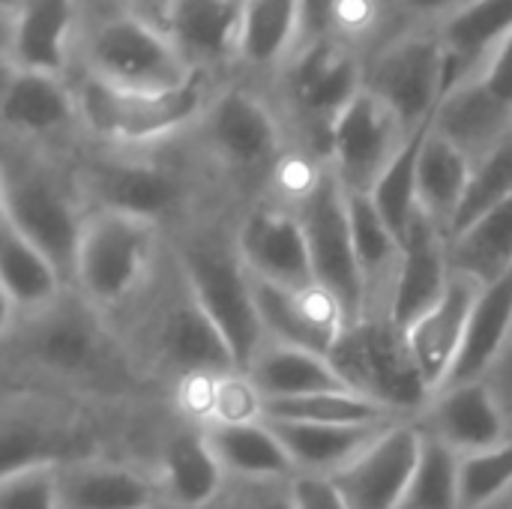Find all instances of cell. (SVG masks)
Listing matches in <instances>:
<instances>
[{
    "mask_svg": "<svg viewBox=\"0 0 512 509\" xmlns=\"http://www.w3.org/2000/svg\"><path fill=\"white\" fill-rule=\"evenodd\" d=\"M6 378L72 399H129L147 381L108 318L69 288L54 306L0 321Z\"/></svg>",
    "mask_w": 512,
    "mask_h": 509,
    "instance_id": "obj_1",
    "label": "cell"
},
{
    "mask_svg": "<svg viewBox=\"0 0 512 509\" xmlns=\"http://www.w3.org/2000/svg\"><path fill=\"white\" fill-rule=\"evenodd\" d=\"M105 318L147 384L174 393L192 378L240 372L228 342L192 294L171 246L150 282Z\"/></svg>",
    "mask_w": 512,
    "mask_h": 509,
    "instance_id": "obj_2",
    "label": "cell"
},
{
    "mask_svg": "<svg viewBox=\"0 0 512 509\" xmlns=\"http://www.w3.org/2000/svg\"><path fill=\"white\" fill-rule=\"evenodd\" d=\"M75 174L90 210L135 216L165 231H174L210 204H228L186 138L150 150L81 144Z\"/></svg>",
    "mask_w": 512,
    "mask_h": 509,
    "instance_id": "obj_3",
    "label": "cell"
},
{
    "mask_svg": "<svg viewBox=\"0 0 512 509\" xmlns=\"http://www.w3.org/2000/svg\"><path fill=\"white\" fill-rule=\"evenodd\" d=\"M186 144L219 195L237 210L267 198L282 165L297 150L270 96L240 78L216 87Z\"/></svg>",
    "mask_w": 512,
    "mask_h": 509,
    "instance_id": "obj_4",
    "label": "cell"
},
{
    "mask_svg": "<svg viewBox=\"0 0 512 509\" xmlns=\"http://www.w3.org/2000/svg\"><path fill=\"white\" fill-rule=\"evenodd\" d=\"M237 213L231 204H210L168 231V246L243 372L267 336L255 309L252 276L237 246Z\"/></svg>",
    "mask_w": 512,
    "mask_h": 509,
    "instance_id": "obj_5",
    "label": "cell"
},
{
    "mask_svg": "<svg viewBox=\"0 0 512 509\" xmlns=\"http://www.w3.org/2000/svg\"><path fill=\"white\" fill-rule=\"evenodd\" d=\"M0 216L36 243L72 285L90 204L75 174V156L6 141L0 165Z\"/></svg>",
    "mask_w": 512,
    "mask_h": 509,
    "instance_id": "obj_6",
    "label": "cell"
},
{
    "mask_svg": "<svg viewBox=\"0 0 512 509\" xmlns=\"http://www.w3.org/2000/svg\"><path fill=\"white\" fill-rule=\"evenodd\" d=\"M72 81L84 144L114 150H150L186 138L222 84L207 75H195L177 90L141 93L111 87L84 72H75Z\"/></svg>",
    "mask_w": 512,
    "mask_h": 509,
    "instance_id": "obj_7",
    "label": "cell"
},
{
    "mask_svg": "<svg viewBox=\"0 0 512 509\" xmlns=\"http://www.w3.org/2000/svg\"><path fill=\"white\" fill-rule=\"evenodd\" d=\"M366 90V57L339 42H309L294 51L270 84L294 147L327 165L336 120Z\"/></svg>",
    "mask_w": 512,
    "mask_h": 509,
    "instance_id": "obj_8",
    "label": "cell"
},
{
    "mask_svg": "<svg viewBox=\"0 0 512 509\" xmlns=\"http://www.w3.org/2000/svg\"><path fill=\"white\" fill-rule=\"evenodd\" d=\"M165 249V228L123 213L90 210L72 288L102 315H114L150 282Z\"/></svg>",
    "mask_w": 512,
    "mask_h": 509,
    "instance_id": "obj_9",
    "label": "cell"
},
{
    "mask_svg": "<svg viewBox=\"0 0 512 509\" xmlns=\"http://www.w3.org/2000/svg\"><path fill=\"white\" fill-rule=\"evenodd\" d=\"M78 72L120 90L141 93L177 90L195 78L165 30L114 6L87 21L78 51Z\"/></svg>",
    "mask_w": 512,
    "mask_h": 509,
    "instance_id": "obj_10",
    "label": "cell"
},
{
    "mask_svg": "<svg viewBox=\"0 0 512 509\" xmlns=\"http://www.w3.org/2000/svg\"><path fill=\"white\" fill-rule=\"evenodd\" d=\"M0 441L3 474L33 465H63L99 453L75 399L36 387H6Z\"/></svg>",
    "mask_w": 512,
    "mask_h": 509,
    "instance_id": "obj_11",
    "label": "cell"
},
{
    "mask_svg": "<svg viewBox=\"0 0 512 509\" xmlns=\"http://www.w3.org/2000/svg\"><path fill=\"white\" fill-rule=\"evenodd\" d=\"M330 360L357 393L405 420H414L432 399L402 330L390 318H366L345 330Z\"/></svg>",
    "mask_w": 512,
    "mask_h": 509,
    "instance_id": "obj_12",
    "label": "cell"
},
{
    "mask_svg": "<svg viewBox=\"0 0 512 509\" xmlns=\"http://www.w3.org/2000/svg\"><path fill=\"white\" fill-rule=\"evenodd\" d=\"M366 90L417 132L432 123L447 90V54L435 27L390 36L366 57Z\"/></svg>",
    "mask_w": 512,
    "mask_h": 509,
    "instance_id": "obj_13",
    "label": "cell"
},
{
    "mask_svg": "<svg viewBox=\"0 0 512 509\" xmlns=\"http://www.w3.org/2000/svg\"><path fill=\"white\" fill-rule=\"evenodd\" d=\"M291 207L297 210L306 228L315 282L342 306L348 330L357 327L366 315V294H363V276L354 252L348 192L342 189L336 174L324 165L318 180Z\"/></svg>",
    "mask_w": 512,
    "mask_h": 509,
    "instance_id": "obj_14",
    "label": "cell"
},
{
    "mask_svg": "<svg viewBox=\"0 0 512 509\" xmlns=\"http://www.w3.org/2000/svg\"><path fill=\"white\" fill-rule=\"evenodd\" d=\"M3 141L75 156L84 144L75 81L30 69L3 72Z\"/></svg>",
    "mask_w": 512,
    "mask_h": 509,
    "instance_id": "obj_15",
    "label": "cell"
},
{
    "mask_svg": "<svg viewBox=\"0 0 512 509\" xmlns=\"http://www.w3.org/2000/svg\"><path fill=\"white\" fill-rule=\"evenodd\" d=\"M84 27V0H6L3 63L72 78Z\"/></svg>",
    "mask_w": 512,
    "mask_h": 509,
    "instance_id": "obj_16",
    "label": "cell"
},
{
    "mask_svg": "<svg viewBox=\"0 0 512 509\" xmlns=\"http://www.w3.org/2000/svg\"><path fill=\"white\" fill-rule=\"evenodd\" d=\"M411 135L414 132L393 108H387L375 93L363 90L333 126L327 168L336 174L345 192L369 195L381 174L405 150Z\"/></svg>",
    "mask_w": 512,
    "mask_h": 509,
    "instance_id": "obj_17",
    "label": "cell"
},
{
    "mask_svg": "<svg viewBox=\"0 0 512 509\" xmlns=\"http://www.w3.org/2000/svg\"><path fill=\"white\" fill-rule=\"evenodd\" d=\"M237 246L255 279L303 291L318 285L306 228L297 210L273 195L252 201L237 213Z\"/></svg>",
    "mask_w": 512,
    "mask_h": 509,
    "instance_id": "obj_18",
    "label": "cell"
},
{
    "mask_svg": "<svg viewBox=\"0 0 512 509\" xmlns=\"http://www.w3.org/2000/svg\"><path fill=\"white\" fill-rule=\"evenodd\" d=\"M420 459V426L399 420L360 453L348 468L330 477L333 489L351 509H399Z\"/></svg>",
    "mask_w": 512,
    "mask_h": 509,
    "instance_id": "obj_19",
    "label": "cell"
},
{
    "mask_svg": "<svg viewBox=\"0 0 512 509\" xmlns=\"http://www.w3.org/2000/svg\"><path fill=\"white\" fill-rule=\"evenodd\" d=\"M252 294L267 342L333 357L342 333L348 330V321L342 306L321 285L291 291L252 276Z\"/></svg>",
    "mask_w": 512,
    "mask_h": 509,
    "instance_id": "obj_20",
    "label": "cell"
},
{
    "mask_svg": "<svg viewBox=\"0 0 512 509\" xmlns=\"http://www.w3.org/2000/svg\"><path fill=\"white\" fill-rule=\"evenodd\" d=\"M414 423L459 456H471L512 438V420L489 381L450 384L438 390Z\"/></svg>",
    "mask_w": 512,
    "mask_h": 509,
    "instance_id": "obj_21",
    "label": "cell"
},
{
    "mask_svg": "<svg viewBox=\"0 0 512 509\" xmlns=\"http://www.w3.org/2000/svg\"><path fill=\"white\" fill-rule=\"evenodd\" d=\"M243 0H177L168 39L195 75L213 81L237 78Z\"/></svg>",
    "mask_w": 512,
    "mask_h": 509,
    "instance_id": "obj_22",
    "label": "cell"
},
{
    "mask_svg": "<svg viewBox=\"0 0 512 509\" xmlns=\"http://www.w3.org/2000/svg\"><path fill=\"white\" fill-rule=\"evenodd\" d=\"M480 288H483L480 282L453 270V279H450L444 297L402 333L405 345L423 375V384L429 387L432 396L438 390H444L453 375V366L462 354L468 321H471L474 303L480 297Z\"/></svg>",
    "mask_w": 512,
    "mask_h": 509,
    "instance_id": "obj_23",
    "label": "cell"
},
{
    "mask_svg": "<svg viewBox=\"0 0 512 509\" xmlns=\"http://www.w3.org/2000/svg\"><path fill=\"white\" fill-rule=\"evenodd\" d=\"M153 477L162 501L186 509H210L225 489V468L216 459L204 426L180 417L174 429L159 438Z\"/></svg>",
    "mask_w": 512,
    "mask_h": 509,
    "instance_id": "obj_24",
    "label": "cell"
},
{
    "mask_svg": "<svg viewBox=\"0 0 512 509\" xmlns=\"http://www.w3.org/2000/svg\"><path fill=\"white\" fill-rule=\"evenodd\" d=\"M402 267L390 300V321L396 330H408L423 312H429L453 279L450 237L426 213H414V222L402 240Z\"/></svg>",
    "mask_w": 512,
    "mask_h": 509,
    "instance_id": "obj_25",
    "label": "cell"
},
{
    "mask_svg": "<svg viewBox=\"0 0 512 509\" xmlns=\"http://www.w3.org/2000/svg\"><path fill=\"white\" fill-rule=\"evenodd\" d=\"M60 509H147L162 501L150 468L102 453L57 465Z\"/></svg>",
    "mask_w": 512,
    "mask_h": 509,
    "instance_id": "obj_26",
    "label": "cell"
},
{
    "mask_svg": "<svg viewBox=\"0 0 512 509\" xmlns=\"http://www.w3.org/2000/svg\"><path fill=\"white\" fill-rule=\"evenodd\" d=\"M300 48V0H243L237 78L270 87Z\"/></svg>",
    "mask_w": 512,
    "mask_h": 509,
    "instance_id": "obj_27",
    "label": "cell"
},
{
    "mask_svg": "<svg viewBox=\"0 0 512 509\" xmlns=\"http://www.w3.org/2000/svg\"><path fill=\"white\" fill-rule=\"evenodd\" d=\"M432 129L471 162H480L512 135V108L486 87L480 75H474L444 93Z\"/></svg>",
    "mask_w": 512,
    "mask_h": 509,
    "instance_id": "obj_28",
    "label": "cell"
},
{
    "mask_svg": "<svg viewBox=\"0 0 512 509\" xmlns=\"http://www.w3.org/2000/svg\"><path fill=\"white\" fill-rule=\"evenodd\" d=\"M72 285L57 264L0 216V300L3 318L36 315L54 306ZM0 318V321H3Z\"/></svg>",
    "mask_w": 512,
    "mask_h": 509,
    "instance_id": "obj_29",
    "label": "cell"
},
{
    "mask_svg": "<svg viewBox=\"0 0 512 509\" xmlns=\"http://www.w3.org/2000/svg\"><path fill=\"white\" fill-rule=\"evenodd\" d=\"M348 216H351V234H354V252L363 276V294H366V318H390V300L396 291L399 267H402V240L390 231V225L381 219L369 195H351L348 192Z\"/></svg>",
    "mask_w": 512,
    "mask_h": 509,
    "instance_id": "obj_30",
    "label": "cell"
},
{
    "mask_svg": "<svg viewBox=\"0 0 512 509\" xmlns=\"http://www.w3.org/2000/svg\"><path fill=\"white\" fill-rule=\"evenodd\" d=\"M282 441L297 477H336L360 453H366L387 426H324V423H279L267 420Z\"/></svg>",
    "mask_w": 512,
    "mask_h": 509,
    "instance_id": "obj_31",
    "label": "cell"
},
{
    "mask_svg": "<svg viewBox=\"0 0 512 509\" xmlns=\"http://www.w3.org/2000/svg\"><path fill=\"white\" fill-rule=\"evenodd\" d=\"M243 375L255 384L264 402L279 399H300L315 393H333V390H354L330 357L291 348L279 342H264L261 351L252 357V363L243 369Z\"/></svg>",
    "mask_w": 512,
    "mask_h": 509,
    "instance_id": "obj_32",
    "label": "cell"
},
{
    "mask_svg": "<svg viewBox=\"0 0 512 509\" xmlns=\"http://www.w3.org/2000/svg\"><path fill=\"white\" fill-rule=\"evenodd\" d=\"M435 30L447 54V90H453L483 72L498 42L512 30V0H474Z\"/></svg>",
    "mask_w": 512,
    "mask_h": 509,
    "instance_id": "obj_33",
    "label": "cell"
},
{
    "mask_svg": "<svg viewBox=\"0 0 512 509\" xmlns=\"http://www.w3.org/2000/svg\"><path fill=\"white\" fill-rule=\"evenodd\" d=\"M512 336V270L492 285L480 288V297L474 303L468 333L462 354L453 366L450 384H468V381H486L498 360L507 351Z\"/></svg>",
    "mask_w": 512,
    "mask_h": 509,
    "instance_id": "obj_34",
    "label": "cell"
},
{
    "mask_svg": "<svg viewBox=\"0 0 512 509\" xmlns=\"http://www.w3.org/2000/svg\"><path fill=\"white\" fill-rule=\"evenodd\" d=\"M471 171L474 162L447 138H441L429 123L417 165V210L426 213L438 228H444L447 237L453 234L456 216L462 210Z\"/></svg>",
    "mask_w": 512,
    "mask_h": 509,
    "instance_id": "obj_35",
    "label": "cell"
},
{
    "mask_svg": "<svg viewBox=\"0 0 512 509\" xmlns=\"http://www.w3.org/2000/svg\"><path fill=\"white\" fill-rule=\"evenodd\" d=\"M204 432L228 477H246V480H294L297 477L282 441L276 438L267 420L210 423L204 426Z\"/></svg>",
    "mask_w": 512,
    "mask_h": 509,
    "instance_id": "obj_36",
    "label": "cell"
},
{
    "mask_svg": "<svg viewBox=\"0 0 512 509\" xmlns=\"http://www.w3.org/2000/svg\"><path fill=\"white\" fill-rule=\"evenodd\" d=\"M453 270L492 285L512 270V198L450 237Z\"/></svg>",
    "mask_w": 512,
    "mask_h": 509,
    "instance_id": "obj_37",
    "label": "cell"
},
{
    "mask_svg": "<svg viewBox=\"0 0 512 509\" xmlns=\"http://www.w3.org/2000/svg\"><path fill=\"white\" fill-rule=\"evenodd\" d=\"M264 420L279 423H324V426H378L399 423L405 417L393 414L381 402L357 393V390H333L300 399L264 402Z\"/></svg>",
    "mask_w": 512,
    "mask_h": 509,
    "instance_id": "obj_38",
    "label": "cell"
},
{
    "mask_svg": "<svg viewBox=\"0 0 512 509\" xmlns=\"http://www.w3.org/2000/svg\"><path fill=\"white\" fill-rule=\"evenodd\" d=\"M459 462V453L420 429V459L399 509H462Z\"/></svg>",
    "mask_w": 512,
    "mask_h": 509,
    "instance_id": "obj_39",
    "label": "cell"
},
{
    "mask_svg": "<svg viewBox=\"0 0 512 509\" xmlns=\"http://www.w3.org/2000/svg\"><path fill=\"white\" fill-rule=\"evenodd\" d=\"M426 132H429V126H423L411 135L405 150L393 159V165L381 174V180L369 192L375 210L381 213V219L390 225V231L399 240H405V234L414 222V213H417V165H420V150H423Z\"/></svg>",
    "mask_w": 512,
    "mask_h": 509,
    "instance_id": "obj_40",
    "label": "cell"
},
{
    "mask_svg": "<svg viewBox=\"0 0 512 509\" xmlns=\"http://www.w3.org/2000/svg\"><path fill=\"white\" fill-rule=\"evenodd\" d=\"M512 198V135L495 147L489 156H483L480 162H474L471 171V183L462 201V210L456 216L453 234L465 231L468 225H474L480 216H486L489 210H495L498 204ZM450 234V237H453Z\"/></svg>",
    "mask_w": 512,
    "mask_h": 509,
    "instance_id": "obj_41",
    "label": "cell"
},
{
    "mask_svg": "<svg viewBox=\"0 0 512 509\" xmlns=\"http://www.w3.org/2000/svg\"><path fill=\"white\" fill-rule=\"evenodd\" d=\"M459 492L462 509H483L512 495V438L498 447L462 456Z\"/></svg>",
    "mask_w": 512,
    "mask_h": 509,
    "instance_id": "obj_42",
    "label": "cell"
},
{
    "mask_svg": "<svg viewBox=\"0 0 512 509\" xmlns=\"http://www.w3.org/2000/svg\"><path fill=\"white\" fill-rule=\"evenodd\" d=\"M0 509H60L57 465L0 474Z\"/></svg>",
    "mask_w": 512,
    "mask_h": 509,
    "instance_id": "obj_43",
    "label": "cell"
},
{
    "mask_svg": "<svg viewBox=\"0 0 512 509\" xmlns=\"http://www.w3.org/2000/svg\"><path fill=\"white\" fill-rule=\"evenodd\" d=\"M213 509H297L294 480L228 477Z\"/></svg>",
    "mask_w": 512,
    "mask_h": 509,
    "instance_id": "obj_44",
    "label": "cell"
},
{
    "mask_svg": "<svg viewBox=\"0 0 512 509\" xmlns=\"http://www.w3.org/2000/svg\"><path fill=\"white\" fill-rule=\"evenodd\" d=\"M396 27L411 30V27H438L459 9L471 6L474 0H384Z\"/></svg>",
    "mask_w": 512,
    "mask_h": 509,
    "instance_id": "obj_45",
    "label": "cell"
},
{
    "mask_svg": "<svg viewBox=\"0 0 512 509\" xmlns=\"http://www.w3.org/2000/svg\"><path fill=\"white\" fill-rule=\"evenodd\" d=\"M480 78L486 81V87L512 108V30L498 42V48L492 51V57L486 60Z\"/></svg>",
    "mask_w": 512,
    "mask_h": 509,
    "instance_id": "obj_46",
    "label": "cell"
},
{
    "mask_svg": "<svg viewBox=\"0 0 512 509\" xmlns=\"http://www.w3.org/2000/svg\"><path fill=\"white\" fill-rule=\"evenodd\" d=\"M294 492L297 509H351L324 477H294Z\"/></svg>",
    "mask_w": 512,
    "mask_h": 509,
    "instance_id": "obj_47",
    "label": "cell"
},
{
    "mask_svg": "<svg viewBox=\"0 0 512 509\" xmlns=\"http://www.w3.org/2000/svg\"><path fill=\"white\" fill-rule=\"evenodd\" d=\"M177 0H114V9H123L159 30L168 33V18H171V9H174Z\"/></svg>",
    "mask_w": 512,
    "mask_h": 509,
    "instance_id": "obj_48",
    "label": "cell"
},
{
    "mask_svg": "<svg viewBox=\"0 0 512 509\" xmlns=\"http://www.w3.org/2000/svg\"><path fill=\"white\" fill-rule=\"evenodd\" d=\"M486 381L495 387V393L501 396V402H504V408H507V414H510L512 420V336L510 342H507L504 357L498 360V366L492 369V375Z\"/></svg>",
    "mask_w": 512,
    "mask_h": 509,
    "instance_id": "obj_49",
    "label": "cell"
},
{
    "mask_svg": "<svg viewBox=\"0 0 512 509\" xmlns=\"http://www.w3.org/2000/svg\"><path fill=\"white\" fill-rule=\"evenodd\" d=\"M483 509H512V495H507V498H501V501H495V504H489V507Z\"/></svg>",
    "mask_w": 512,
    "mask_h": 509,
    "instance_id": "obj_50",
    "label": "cell"
},
{
    "mask_svg": "<svg viewBox=\"0 0 512 509\" xmlns=\"http://www.w3.org/2000/svg\"><path fill=\"white\" fill-rule=\"evenodd\" d=\"M147 509H186V507H174V504H168V501H159V504H153V507H147Z\"/></svg>",
    "mask_w": 512,
    "mask_h": 509,
    "instance_id": "obj_51",
    "label": "cell"
}]
</instances>
